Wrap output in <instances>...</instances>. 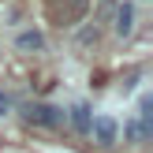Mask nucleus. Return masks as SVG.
<instances>
[{
    "mask_svg": "<svg viewBox=\"0 0 153 153\" xmlns=\"http://www.w3.org/2000/svg\"><path fill=\"white\" fill-rule=\"evenodd\" d=\"M123 138H127V142H131V146H142V142H149V138H153V134H146V127H142V123H138V120H134V116H131V120H127V123H123Z\"/></svg>",
    "mask_w": 153,
    "mask_h": 153,
    "instance_id": "7",
    "label": "nucleus"
},
{
    "mask_svg": "<svg viewBox=\"0 0 153 153\" xmlns=\"http://www.w3.org/2000/svg\"><path fill=\"white\" fill-rule=\"evenodd\" d=\"M67 123H71L79 134H90V123H94V108H90L86 101H75V105H71V112H67Z\"/></svg>",
    "mask_w": 153,
    "mask_h": 153,
    "instance_id": "5",
    "label": "nucleus"
},
{
    "mask_svg": "<svg viewBox=\"0 0 153 153\" xmlns=\"http://www.w3.org/2000/svg\"><path fill=\"white\" fill-rule=\"evenodd\" d=\"M90 134H94L97 146H112V142L120 138V123L112 116H94V123H90Z\"/></svg>",
    "mask_w": 153,
    "mask_h": 153,
    "instance_id": "4",
    "label": "nucleus"
},
{
    "mask_svg": "<svg viewBox=\"0 0 153 153\" xmlns=\"http://www.w3.org/2000/svg\"><path fill=\"white\" fill-rule=\"evenodd\" d=\"M22 120H26L30 127H49V131H56V127L67 123V112L60 108V105H49V101H30V105H22Z\"/></svg>",
    "mask_w": 153,
    "mask_h": 153,
    "instance_id": "1",
    "label": "nucleus"
},
{
    "mask_svg": "<svg viewBox=\"0 0 153 153\" xmlns=\"http://www.w3.org/2000/svg\"><path fill=\"white\" fill-rule=\"evenodd\" d=\"M138 79H142V75H138V71H134V75H127V82H123V90H127V94H131V90H134V86H138Z\"/></svg>",
    "mask_w": 153,
    "mask_h": 153,
    "instance_id": "10",
    "label": "nucleus"
},
{
    "mask_svg": "<svg viewBox=\"0 0 153 153\" xmlns=\"http://www.w3.org/2000/svg\"><path fill=\"white\" fill-rule=\"evenodd\" d=\"M112 30H116V37H131L134 34V4L131 0H120L116 11H112Z\"/></svg>",
    "mask_w": 153,
    "mask_h": 153,
    "instance_id": "3",
    "label": "nucleus"
},
{
    "mask_svg": "<svg viewBox=\"0 0 153 153\" xmlns=\"http://www.w3.org/2000/svg\"><path fill=\"white\" fill-rule=\"evenodd\" d=\"M45 7H49V19L56 26H79L90 0H45Z\"/></svg>",
    "mask_w": 153,
    "mask_h": 153,
    "instance_id": "2",
    "label": "nucleus"
},
{
    "mask_svg": "<svg viewBox=\"0 0 153 153\" xmlns=\"http://www.w3.org/2000/svg\"><path fill=\"white\" fill-rule=\"evenodd\" d=\"M15 49L26 52V56H30V52H41L45 49V34L34 30V26H30V30H19V34H15Z\"/></svg>",
    "mask_w": 153,
    "mask_h": 153,
    "instance_id": "6",
    "label": "nucleus"
},
{
    "mask_svg": "<svg viewBox=\"0 0 153 153\" xmlns=\"http://www.w3.org/2000/svg\"><path fill=\"white\" fill-rule=\"evenodd\" d=\"M11 94H4V90H0V116H7V112H11Z\"/></svg>",
    "mask_w": 153,
    "mask_h": 153,
    "instance_id": "9",
    "label": "nucleus"
},
{
    "mask_svg": "<svg viewBox=\"0 0 153 153\" xmlns=\"http://www.w3.org/2000/svg\"><path fill=\"white\" fill-rule=\"evenodd\" d=\"M97 41V26H86V30H79V45H94Z\"/></svg>",
    "mask_w": 153,
    "mask_h": 153,
    "instance_id": "8",
    "label": "nucleus"
}]
</instances>
